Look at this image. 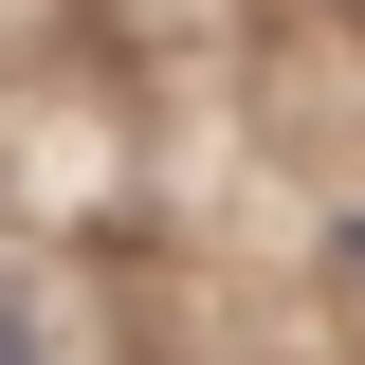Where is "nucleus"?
I'll list each match as a JSON object with an SVG mask.
<instances>
[{
    "instance_id": "nucleus-1",
    "label": "nucleus",
    "mask_w": 365,
    "mask_h": 365,
    "mask_svg": "<svg viewBox=\"0 0 365 365\" xmlns=\"http://www.w3.org/2000/svg\"><path fill=\"white\" fill-rule=\"evenodd\" d=\"M0 365H37V329H19V311H0Z\"/></svg>"
}]
</instances>
